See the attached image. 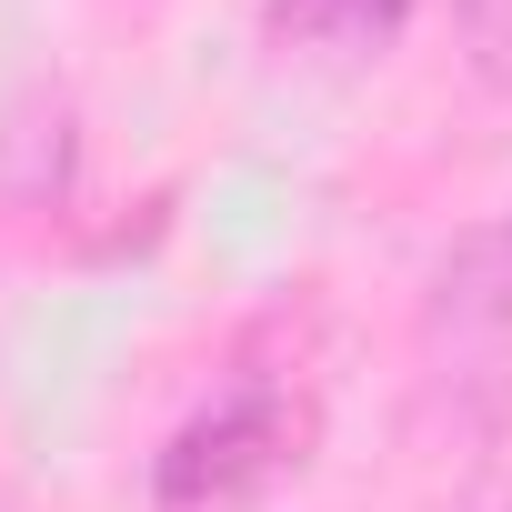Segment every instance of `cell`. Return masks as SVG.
Returning <instances> with one entry per match:
<instances>
[{"label":"cell","mask_w":512,"mask_h":512,"mask_svg":"<svg viewBox=\"0 0 512 512\" xmlns=\"http://www.w3.org/2000/svg\"><path fill=\"white\" fill-rule=\"evenodd\" d=\"M462 41L492 91H512V0H462Z\"/></svg>","instance_id":"obj_6"},{"label":"cell","mask_w":512,"mask_h":512,"mask_svg":"<svg viewBox=\"0 0 512 512\" xmlns=\"http://www.w3.org/2000/svg\"><path fill=\"white\" fill-rule=\"evenodd\" d=\"M432 332L442 342H482V352L512 342V221L502 231H472L452 262L432 272Z\"/></svg>","instance_id":"obj_3"},{"label":"cell","mask_w":512,"mask_h":512,"mask_svg":"<svg viewBox=\"0 0 512 512\" xmlns=\"http://www.w3.org/2000/svg\"><path fill=\"white\" fill-rule=\"evenodd\" d=\"M81 181V111L61 91L0 101V211H51Z\"/></svg>","instance_id":"obj_2"},{"label":"cell","mask_w":512,"mask_h":512,"mask_svg":"<svg viewBox=\"0 0 512 512\" xmlns=\"http://www.w3.org/2000/svg\"><path fill=\"white\" fill-rule=\"evenodd\" d=\"M462 512H512V392H472V462Z\"/></svg>","instance_id":"obj_5"},{"label":"cell","mask_w":512,"mask_h":512,"mask_svg":"<svg viewBox=\"0 0 512 512\" xmlns=\"http://www.w3.org/2000/svg\"><path fill=\"white\" fill-rule=\"evenodd\" d=\"M412 0H272V41L282 51H322V61H362L402 31Z\"/></svg>","instance_id":"obj_4"},{"label":"cell","mask_w":512,"mask_h":512,"mask_svg":"<svg viewBox=\"0 0 512 512\" xmlns=\"http://www.w3.org/2000/svg\"><path fill=\"white\" fill-rule=\"evenodd\" d=\"M282 462H302V402L282 382H231L211 412H191L161 452V502L171 512H221L262 492Z\"/></svg>","instance_id":"obj_1"}]
</instances>
